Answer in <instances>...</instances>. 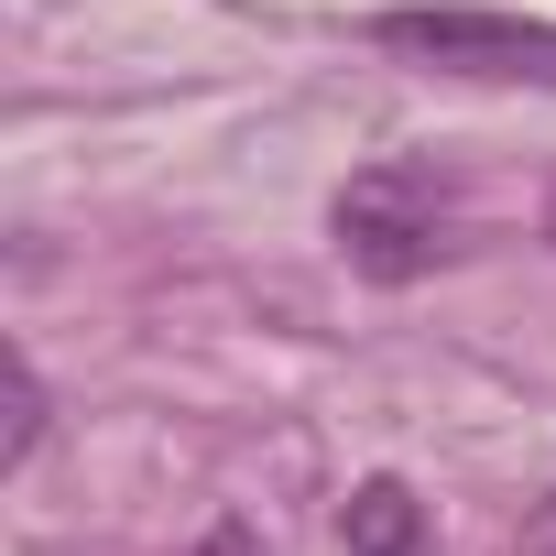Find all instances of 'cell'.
<instances>
[{"mask_svg": "<svg viewBox=\"0 0 556 556\" xmlns=\"http://www.w3.org/2000/svg\"><path fill=\"white\" fill-rule=\"evenodd\" d=\"M339 251H350V273H371V285H415V273L447 251V207H437V186L404 175V164L350 175V186H339Z\"/></svg>", "mask_w": 556, "mask_h": 556, "instance_id": "6da1fadb", "label": "cell"}, {"mask_svg": "<svg viewBox=\"0 0 556 556\" xmlns=\"http://www.w3.org/2000/svg\"><path fill=\"white\" fill-rule=\"evenodd\" d=\"M393 55H426V66H458V77H545L556 88V23H523V12H382L371 23Z\"/></svg>", "mask_w": 556, "mask_h": 556, "instance_id": "7a4b0ae2", "label": "cell"}, {"mask_svg": "<svg viewBox=\"0 0 556 556\" xmlns=\"http://www.w3.org/2000/svg\"><path fill=\"white\" fill-rule=\"evenodd\" d=\"M339 545H350V556H437V545H426V502H415L404 480H361L350 513H339Z\"/></svg>", "mask_w": 556, "mask_h": 556, "instance_id": "3957f363", "label": "cell"}, {"mask_svg": "<svg viewBox=\"0 0 556 556\" xmlns=\"http://www.w3.org/2000/svg\"><path fill=\"white\" fill-rule=\"evenodd\" d=\"M34 437H45V382L12 361V437H0V469H23V458H34Z\"/></svg>", "mask_w": 556, "mask_h": 556, "instance_id": "277c9868", "label": "cell"}, {"mask_svg": "<svg viewBox=\"0 0 556 556\" xmlns=\"http://www.w3.org/2000/svg\"><path fill=\"white\" fill-rule=\"evenodd\" d=\"M197 556H273V545H262L251 523H207V534H197Z\"/></svg>", "mask_w": 556, "mask_h": 556, "instance_id": "5b68a950", "label": "cell"}, {"mask_svg": "<svg viewBox=\"0 0 556 556\" xmlns=\"http://www.w3.org/2000/svg\"><path fill=\"white\" fill-rule=\"evenodd\" d=\"M513 556H556V491L523 513V545H513Z\"/></svg>", "mask_w": 556, "mask_h": 556, "instance_id": "8992f818", "label": "cell"}, {"mask_svg": "<svg viewBox=\"0 0 556 556\" xmlns=\"http://www.w3.org/2000/svg\"><path fill=\"white\" fill-rule=\"evenodd\" d=\"M545 240H556V197H545Z\"/></svg>", "mask_w": 556, "mask_h": 556, "instance_id": "52a82bcc", "label": "cell"}]
</instances>
